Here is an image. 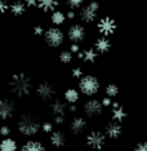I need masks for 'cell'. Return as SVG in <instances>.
Here are the masks:
<instances>
[{"instance_id":"obj_26","label":"cell","mask_w":147,"mask_h":151,"mask_svg":"<svg viewBox=\"0 0 147 151\" xmlns=\"http://www.w3.org/2000/svg\"><path fill=\"white\" fill-rule=\"evenodd\" d=\"M66 5L68 6L70 9H77V8H81L84 4V0H65Z\"/></svg>"},{"instance_id":"obj_38","label":"cell","mask_w":147,"mask_h":151,"mask_svg":"<svg viewBox=\"0 0 147 151\" xmlns=\"http://www.w3.org/2000/svg\"><path fill=\"white\" fill-rule=\"evenodd\" d=\"M75 17H76V14H75V12L72 11V9L67 12V14H66V18H67V19H74Z\"/></svg>"},{"instance_id":"obj_6","label":"cell","mask_w":147,"mask_h":151,"mask_svg":"<svg viewBox=\"0 0 147 151\" xmlns=\"http://www.w3.org/2000/svg\"><path fill=\"white\" fill-rule=\"evenodd\" d=\"M35 93L37 96V98L42 99L43 102H49L54 99L57 91H56V87L50 81H42V83L36 85Z\"/></svg>"},{"instance_id":"obj_14","label":"cell","mask_w":147,"mask_h":151,"mask_svg":"<svg viewBox=\"0 0 147 151\" xmlns=\"http://www.w3.org/2000/svg\"><path fill=\"white\" fill-rule=\"evenodd\" d=\"M126 111L124 109V106L119 102H112L111 105V119L114 122H118V123H123L124 120L126 119Z\"/></svg>"},{"instance_id":"obj_35","label":"cell","mask_w":147,"mask_h":151,"mask_svg":"<svg viewBox=\"0 0 147 151\" xmlns=\"http://www.w3.org/2000/svg\"><path fill=\"white\" fill-rule=\"evenodd\" d=\"M70 52L77 54V53L80 52V45H79V44H76V43H72V45L70 47Z\"/></svg>"},{"instance_id":"obj_29","label":"cell","mask_w":147,"mask_h":151,"mask_svg":"<svg viewBox=\"0 0 147 151\" xmlns=\"http://www.w3.org/2000/svg\"><path fill=\"white\" fill-rule=\"evenodd\" d=\"M71 75H72L74 79H80L84 75L83 68H81V67H75V68H72V73H71Z\"/></svg>"},{"instance_id":"obj_27","label":"cell","mask_w":147,"mask_h":151,"mask_svg":"<svg viewBox=\"0 0 147 151\" xmlns=\"http://www.w3.org/2000/svg\"><path fill=\"white\" fill-rule=\"evenodd\" d=\"M60 61L62 63H70L72 61V53L70 50H63L62 53L60 54Z\"/></svg>"},{"instance_id":"obj_33","label":"cell","mask_w":147,"mask_h":151,"mask_svg":"<svg viewBox=\"0 0 147 151\" xmlns=\"http://www.w3.org/2000/svg\"><path fill=\"white\" fill-rule=\"evenodd\" d=\"M101 104H102V106L103 107H111V105H112V98H110V97H103L101 99Z\"/></svg>"},{"instance_id":"obj_24","label":"cell","mask_w":147,"mask_h":151,"mask_svg":"<svg viewBox=\"0 0 147 151\" xmlns=\"http://www.w3.org/2000/svg\"><path fill=\"white\" fill-rule=\"evenodd\" d=\"M50 21L54 26H61L63 25L65 22H66V14L62 12V11H57V9H54L52 12V14H50Z\"/></svg>"},{"instance_id":"obj_23","label":"cell","mask_w":147,"mask_h":151,"mask_svg":"<svg viewBox=\"0 0 147 151\" xmlns=\"http://www.w3.org/2000/svg\"><path fill=\"white\" fill-rule=\"evenodd\" d=\"M58 6V0H37V8L44 12H53Z\"/></svg>"},{"instance_id":"obj_19","label":"cell","mask_w":147,"mask_h":151,"mask_svg":"<svg viewBox=\"0 0 147 151\" xmlns=\"http://www.w3.org/2000/svg\"><path fill=\"white\" fill-rule=\"evenodd\" d=\"M50 143L54 147H62L66 143V136L62 130H53L50 133Z\"/></svg>"},{"instance_id":"obj_28","label":"cell","mask_w":147,"mask_h":151,"mask_svg":"<svg viewBox=\"0 0 147 151\" xmlns=\"http://www.w3.org/2000/svg\"><path fill=\"white\" fill-rule=\"evenodd\" d=\"M42 130L44 133H52L54 128H53V123H50V122H44L42 123Z\"/></svg>"},{"instance_id":"obj_15","label":"cell","mask_w":147,"mask_h":151,"mask_svg":"<svg viewBox=\"0 0 147 151\" xmlns=\"http://www.w3.org/2000/svg\"><path fill=\"white\" fill-rule=\"evenodd\" d=\"M87 129V120L81 116H75L70 122V130L74 134H81Z\"/></svg>"},{"instance_id":"obj_1","label":"cell","mask_w":147,"mask_h":151,"mask_svg":"<svg viewBox=\"0 0 147 151\" xmlns=\"http://www.w3.org/2000/svg\"><path fill=\"white\" fill-rule=\"evenodd\" d=\"M9 89H11V93L13 96L18 98H23L32 92V79L25 73H17L12 75L11 80H9Z\"/></svg>"},{"instance_id":"obj_12","label":"cell","mask_w":147,"mask_h":151,"mask_svg":"<svg viewBox=\"0 0 147 151\" xmlns=\"http://www.w3.org/2000/svg\"><path fill=\"white\" fill-rule=\"evenodd\" d=\"M97 27L102 36H110L116 31V22L111 17H103L100 19Z\"/></svg>"},{"instance_id":"obj_8","label":"cell","mask_w":147,"mask_h":151,"mask_svg":"<svg viewBox=\"0 0 147 151\" xmlns=\"http://www.w3.org/2000/svg\"><path fill=\"white\" fill-rule=\"evenodd\" d=\"M106 139L107 137L105 133L100 132V130H92L87 136V145L92 150H102L106 145Z\"/></svg>"},{"instance_id":"obj_32","label":"cell","mask_w":147,"mask_h":151,"mask_svg":"<svg viewBox=\"0 0 147 151\" xmlns=\"http://www.w3.org/2000/svg\"><path fill=\"white\" fill-rule=\"evenodd\" d=\"M0 134L3 137H9V134H11V128H9L8 125L0 127Z\"/></svg>"},{"instance_id":"obj_5","label":"cell","mask_w":147,"mask_h":151,"mask_svg":"<svg viewBox=\"0 0 147 151\" xmlns=\"http://www.w3.org/2000/svg\"><path fill=\"white\" fill-rule=\"evenodd\" d=\"M50 112H52L53 120L57 125H61L66 120V114H67V105L62 99L56 98L50 105Z\"/></svg>"},{"instance_id":"obj_21","label":"cell","mask_w":147,"mask_h":151,"mask_svg":"<svg viewBox=\"0 0 147 151\" xmlns=\"http://www.w3.org/2000/svg\"><path fill=\"white\" fill-rule=\"evenodd\" d=\"M18 150V145H17L16 139L11 138V137H3L0 141V151H17Z\"/></svg>"},{"instance_id":"obj_4","label":"cell","mask_w":147,"mask_h":151,"mask_svg":"<svg viewBox=\"0 0 147 151\" xmlns=\"http://www.w3.org/2000/svg\"><path fill=\"white\" fill-rule=\"evenodd\" d=\"M44 39H45V42L49 47L58 48L62 45L65 42V34L62 30L57 26L49 27V29L45 30V32H44Z\"/></svg>"},{"instance_id":"obj_17","label":"cell","mask_w":147,"mask_h":151,"mask_svg":"<svg viewBox=\"0 0 147 151\" xmlns=\"http://www.w3.org/2000/svg\"><path fill=\"white\" fill-rule=\"evenodd\" d=\"M77 57H79V60H81L83 62L93 63V62H95V60H97L98 53L95 52L94 48H89V49L80 50V52L77 53Z\"/></svg>"},{"instance_id":"obj_11","label":"cell","mask_w":147,"mask_h":151,"mask_svg":"<svg viewBox=\"0 0 147 151\" xmlns=\"http://www.w3.org/2000/svg\"><path fill=\"white\" fill-rule=\"evenodd\" d=\"M85 36H87V31H85V27L83 25H80V23H75L68 29L67 31V37L70 42L72 43H76L79 44L81 43L83 40L85 39Z\"/></svg>"},{"instance_id":"obj_3","label":"cell","mask_w":147,"mask_h":151,"mask_svg":"<svg viewBox=\"0 0 147 151\" xmlns=\"http://www.w3.org/2000/svg\"><path fill=\"white\" fill-rule=\"evenodd\" d=\"M100 81L98 79L93 76V75H83L80 79H79V92L84 96H92L97 94L98 91H100Z\"/></svg>"},{"instance_id":"obj_31","label":"cell","mask_w":147,"mask_h":151,"mask_svg":"<svg viewBox=\"0 0 147 151\" xmlns=\"http://www.w3.org/2000/svg\"><path fill=\"white\" fill-rule=\"evenodd\" d=\"M6 11H9V4L6 0H0V14L5 13Z\"/></svg>"},{"instance_id":"obj_10","label":"cell","mask_w":147,"mask_h":151,"mask_svg":"<svg viewBox=\"0 0 147 151\" xmlns=\"http://www.w3.org/2000/svg\"><path fill=\"white\" fill-rule=\"evenodd\" d=\"M103 106H102L101 101L95 98H92V99H88L87 102L84 104L83 106V112L85 116L88 118H95V116L101 115L103 112Z\"/></svg>"},{"instance_id":"obj_34","label":"cell","mask_w":147,"mask_h":151,"mask_svg":"<svg viewBox=\"0 0 147 151\" xmlns=\"http://www.w3.org/2000/svg\"><path fill=\"white\" fill-rule=\"evenodd\" d=\"M44 32H45V30H44V27H43V26L36 25L35 27H34V34H35V35L42 36V35H44Z\"/></svg>"},{"instance_id":"obj_7","label":"cell","mask_w":147,"mask_h":151,"mask_svg":"<svg viewBox=\"0 0 147 151\" xmlns=\"http://www.w3.org/2000/svg\"><path fill=\"white\" fill-rule=\"evenodd\" d=\"M98 9H100V4H98L97 1L88 3L87 5L83 6V8L80 9L79 18L84 23H92V22H94L95 18H97Z\"/></svg>"},{"instance_id":"obj_16","label":"cell","mask_w":147,"mask_h":151,"mask_svg":"<svg viewBox=\"0 0 147 151\" xmlns=\"http://www.w3.org/2000/svg\"><path fill=\"white\" fill-rule=\"evenodd\" d=\"M94 49L98 54H105L111 49V42L108 36H101L94 42Z\"/></svg>"},{"instance_id":"obj_9","label":"cell","mask_w":147,"mask_h":151,"mask_svg":"<svg viewBox=\"0 0 147 151\" xmlns=\"http://www.w3.org/2000/svg\"><path fill=\"white\" fill-rule=\"evenodd\" d=\"M16 114V105L11 98H0V120H11Z\"/></svg>"},{"instance_id":"obj_20","label":"cell","mask_w":147,"mask_h":151,"mask_svg":"<svg viewBox=\"0 0 147 151\" xmlns=\"http://www.w3.org/2000/svg\"><path fill=\"white\" fill-rule=\"evenodd\" d=\"M26 8H27L26 3L22 1V0H14L13 3L9 4V11H11L13 16H17V17L22 16L26 12Z\"/></svg>"},{"instance_id":"obj_13","label":"cell","mask_w":147,"mask_h":151,"mask_svg":"<svg viewBox=\"0 0 147 151\" xmlns=\"http://www.w3.org/2000/svg\"><path fill=\"white\" fill-rule=\"evenodd\" d=\"M121 133H123L121 123H118V122L112 120V122L107 123L105 127V134H106V137H108V138H111V139L119 138V137L121 136Z\"/></svg>"},{"instance_id":"obj_18","label":"cell","mask_w":147,"mask_h":151,"mask_svg":"<svg viewBox=\"0 0 147 151\" xmlns=\"http://www.w3.org/2000/svg\"><path fill=\"white\" fill-rule=\"evenodd\" d=\"M19 151H47V149L40 141L30 139V141H27V142L23 143Z\"/></svg>"},{"instance_id":"obj_36","label":"cell","mask_w":147,"mask_h":151,"mask_svg":"<svg viewBox=\"0 0 147 151\" xmlns=\"http://www.w3.org/2000/svg\"><path fill=\"white\" fill-rule=\"evenodd\" d=\"M67 110L70 112H76L77 111V106H76V104H71V105H68L67 106Z\"/></svg>"},{"instance_id":"obj_30","label":"cell","mask_w":147,"mask_h":151,"mask_svg":"<svg viewBox=\"0 0 147 151\" xmlns=\"http://www.w3.org/2000/svg\"><path fill=\"white\" fill-rule=\"evenodd\" d=\"M133 151H147V141H142V142L137 143Z\"/></svg>"},{"instance_id":"obj_37","label":"cell","mask_w":147,"mask_h":151,"mask_svg":"<svg viewBox=\"0 0 147 151\" xmlns=\"http://www.w3.org/2000/svg\"><path fill=\"white\" fill-rule=\"evenodd\" d=\"M27 6H37V0H25Z\"/></svg>"},{"instance_id":"obj_2","label":"cell","mask_w":147,"mask_h":151,"mask_svg":"<svg viewBox=\"0 0 147 151\" xmlns=\"http://www.w3.org/2000/svg\"><path fill=\"white\" fill-rule=\"evenodd\" d=\"M17 130L25 137H34L42 130V122L36 115L26 112L19 116L17 122Z\"/></svg>"},{"instance_id":"obj_22","label":"cell","mask_w":147,"mask_h":151,"mask_svg":"<svg viewBox=\"0 0 147 151\" xmlns=\"http://www.w3.org/2000/svg\"><path fill=\"white\" fill-rule=\"evenodd\" d=\"M63 99L67 105L77 104V101L80 99V92L76 91V89H74V88L67 89V91L63 93Z\"/></svg>"},{"instance_id":"obj_25","label":"cell","mask_w":147,"mask_h":151,"mask_svg":"<svg viewBox=\"0 0 147 151\" xmlns=\"http://www.w3.org/2000/svg\"><path fill=\"white\" fill-rule=\"evenodd\" d=\"M105 93H106L107 97H110V98L118 97V94H119V87L116 84H108L107 87L105 88Z\"/></svg>"}]
</instances>
